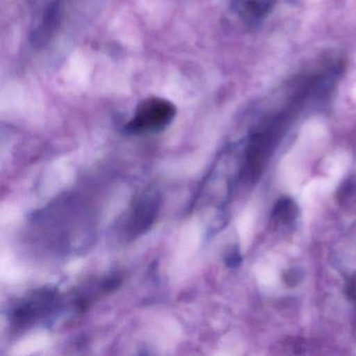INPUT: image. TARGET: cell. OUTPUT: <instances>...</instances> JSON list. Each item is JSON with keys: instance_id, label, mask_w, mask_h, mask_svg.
Instances as JSON below:
<instances>
[{"instance_id": "6da1fadb", "label": "cell", "mask_w": 356, "mask_h": 356, "mask_svg": "<svg viewBox=\"0 0 356 356\" xmlns=\"http://www.w3.org/2000/svg\"><path fill=\"white\" fill-rule=\"evenodd\" d=\"M177 115V108L163 97H149L139 104L133 118L124 126L127 134H154L165 130Z\"/></svg>"}, {"instance_id": "7a4b0ae2", "label": "cell", "mask_w": 356, "mask_h": 356, "mask_svg": "<svg viewBox=\"0 0 356 356\" xmlns=\"http://www.w3.org/2000/svg\"><path fill=\"white\" fill-rule=\"evenodd\" d=\"M159 193L155 191H145L134 200L126 220L127 234L135 238L147 232L155 222L159 212Z\"/></svg>"}, {"instance_id": "3957f363", "label": "cell", "mask_w": 356, "mask_h": 356, "mask_svg": "<svg viewBox=\"0 0 356 356\" xmlns=\"http://www.w3.org/2000/svg\"><path fill=\"white\" fill-rule=\"evenodd\" d=\"M55 296L53 291H37L36 293L20 304L13 312V323L17 328H24L28 325L33 324L37 318L47 314L54 304Z\"/></svg>"}, {"instance_id": "277c9868", "label": "cell", "mask_w": 356, "mask_h": 356, "mask_svg": "<svg viewBox=\"0 0 356 356\" xmlns=\"http://www.w3.org/2000/svg\"><path fill=\"white\" fill-rule=\"evenodd\" d=\"M297 204L291 197H282L277 202L273 210V216L277 222L283 225H291L298 218Z\"/></svg>"}, {"instance_id": "5b68a950", "label": "cell", "mask_w": 356, "mask_h": 356, "mask_svg": "<svg viewBox=\"0 0 356 356\" xmlns=\"http://www.w3.org/2000/svg\"><path fill=\"white\" fill-rule=\"evenodd\" d=\"M285 283L289 286H293V285H297L298 283L301 281L302 279V273L300 272L299 268H291V270H287L284 274Z\"/></svg>"}, {"instance_id": "8992f818", "label": "cell", "mask_w": 356, "mask_h": 356, "mask_svg": "<svg viewBox=\"0 0 356 356\" xmlns=\"http://www.w3.org/2000/svg\"><path fill=\"white\" fill-rule=\"evenodd\" d=\"M241 257L238 250H233V251H231L230 253L227 255L226 264L227 266H230V268H236V266L241 264Z\"/></svg>"}]
</instances>
